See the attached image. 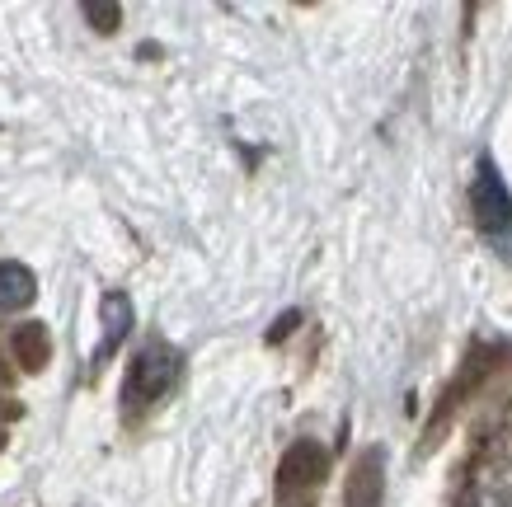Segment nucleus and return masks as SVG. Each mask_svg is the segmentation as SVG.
<instances>
[{
	"label": "nucleus",
	"instance_id": "obj_2",
	"mask_svg": "<svg viewBox=\"0 0 512 507\" xmlns=\"http://www.w3.org/2000/svg\"><path fill=\"white\" fill-rule=\"evenodd\" d=\"M470 216L475 226L498 254H512V193L498 174L494 155H480L475 165V179H470Z\"/></svg>",
	"mask_w": 512,
	"mask_h": 507
},
{
	"label": "nucleus",
	"instance_id": "obj_11",
	"mask_svg": "<svg viewBox=\"0 0 512 507\" xmlns=\"http://www.w3.org/2000/svg\"><path fill=\"white\" fill-rule=\"evenodd\" d=\"M0 343H5V334H0ZM0 385H10V367H5V353H0Z\"/></svg>",
	"mask_w": 512,
	"mask_h": 507
},
{
	"label": "nucleus",
	"instance_id": "obj_1",
	"mask_svg": "<svg viewBox=\"0 0 512 507\" xmlns=\"http://www.w3.org/2000/svg\"><path fill=\"white\" fill-rule=\"evenodd\" d=\"M179 376H184V353L174 343H165V338H151L123 371V409L141 414V409L160 404L179 385Z\"/></svg>",
	"mask_w": 512,
	"mask_h": 507
},
{
	"label": "nucleus",
	"instance_id": "obj_3",
	"mask_svg": "<svg viewBox=\"0 0 512 507\" xmlns=\"http://www.w3.org/2000/svg\"><path fill=\"white\" fill-rule=\"evenodd\" d=\"M329 475V451L311 437L287 446V456L278 461V503L282 507H306L320 493Z\"/></svg>",
	"mask_w": 512,
	"mask_h": 507
},
{
	"label": "nucleus",
	"instance_id": "obj_4",
	"mask_svg": "<svg viewBox=\"0 0 512 507\" xmlns=\"http://www.w3.org/2000/svg\"><path fill=\"white\" fill-rule=\"evenodd\" d=\"M381 503H386V451L367 446L353 461V470H348L343 507H381Z\"/></svg>",
	"mask_w": 512,
	"mask_h": 507
},
{
	"label": "nucleus",
	"instance_id": "obj_8",
	"mask_svg": "<svg viewBox=\"0 0 512 507\" xmlns=\"http://www.w3.org/2000/svg\"><path fill=\"white\" fill-rule=\"evenodd\" d=\"M80 19H85L94 33H113L123 24V5H113V0H85V5H80Z\"/></svg>",
	"mask_w": 512,
	"mask_h": 507
},
{
	"label": "nucleus",
	"instance_id": "obj_12",
	"mask_svg": "<svg viewBox=\"0 0 512 507\" xmlns=\"http://www.w3.org/2000/svg\"><path fill=\"white\" fill-rule=\"evenodd\" d=\"M0 446H5V432H0Z\"/></svg>",
	"mask_w": 512,
	"mask_h": 507
},
{
	"label": "nucleus",
	"instance_id": "obj_5",
	"mask_svg": "<svg viewBox=\"0 0 512 507\" xmlns=\"http://www.w3.org/2000/svg\"><path fill=\"white\" fill-rule=\"evenodd\" d=\"M132 320H137L132 296H127V292H104V301H99V324H104V338H99V348H94V362H90L94 371L118 353V343L132 334Z\"/></svg>",
	"mask_w": 512,
	"mask_h": 507
},
{
	"label": "nucleus",
	"instance_id": "obj_9",
	"mask_svg": "<svg viewBox=\"0 0 512 507\" xmlns=\"http://www.w3.org/2000/svg\"><path fill=\"white\" fill-rule=\"evenodd\" d=\"M292 324H296V310H287V315L278 320V329H273L268 338H273V343H278V338H287V334H292Z\"/></svg>",
	"mask_w": 512,
	"mask_h": 507
},
{
	"label": "nucleus",
	"instance_id": "obj_7",
	"mask_svg": "<svg viewBox=\"0 0 512 507\" xmlns=\"http://www.w3.org/2000/svg\"><path fill=\"white\" fill-rule=\"evenodd\" d=\"M38 296V277L29 263L19 259H0V315H15V310L33 306Z\"/></svg>",
	"mask_w": 512,
	"mask_h": 507
},
{
	"label": "nucleus",
	"instance_id": "obj_6",
	"mask_svg": "<svg viewBox=\"0 0 512 507\" xmlns=\"http://www.w3.org/2000/svg\"><path fill=\"white\" fill-rule=\"evenodd\" d=\"M5 343H10V357L19 362V371H24V376H38V371H43L47 362H52V334H47V324H43V320L10 324Z\"/></svg>",
	"mask_w": 512,
	"mask_h": 507
},
{
	"label": "nucleus",
	"instance_id": "obj_10",
	"mask_svg": "<svg viewBox=\"0 0 512 507\" xmlns=\"http://www.w3.org/2000/svg\"><path fill=\"white\" fill-rule=\"evenodd\" d=\"M24 414V404L19 400H0V418H19Z\"/></svg>",
	"mask_w": 512,
	"mask_h": 507
}]
</instances>
